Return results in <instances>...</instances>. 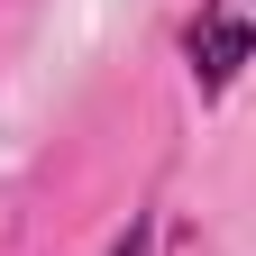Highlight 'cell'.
I'll return each instance as SVG.
<instances>
[{"instance_id": "6da1fadb", "label": "cell", "mask_w": 256, "mask_h": 256, "mask_svg": "<svg viewBox=\"0 0 256 256\" xmlns=\"http://www.w3.org/2000/svg\"><path fill=\"white\" fill-rule=\"evenodd\" d=\"M183 55H192V82L220 101L256 64V0H202V18L183 28Z\"/></svg>"}, {"instance_id": "7a4b0ae2", "label": "cell", "mask_w": 256, "mask_h": 256, "mask_svg": "<svg viewBox=\"0 0 256 256\" xmlns=\"http://www.w3.org/2000/svg\"><path fill=\"white\" fill-rule=\"evenodd\" d=\"M146 247H156V229H146V220H138V229H128V238H119L110 256H146Z\"/></svg>"}]
</instances>
